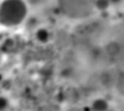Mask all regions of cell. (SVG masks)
Returning <instances> with one entry per match:
<instances>
[{
	"label": "cell",
	"mask_w": 124,
	"mask_h": 111,
	"mask_svg": "<svg viewBox=\"0 0 124 111\" xmlns=\"http://www.w3.org/2000/svg\"><path fill=\"white\" fill-rule=\"evenodd\" d=\"M28 8L24 0H3L0 2V25L15 27L23 22Z\"/></svg>",
	"instance_id": "1"
},
{
	"label": "cell",
	"mask_w": 124,
	"mask_h": 111,
	"mask_svg": "<svg viewBox=\"0 0 124 111\" xmlns=\"http://www.w3.org/2000/svg\"><path fill=\"white\" fill-rule=\"evenodd\" d=\"M62 14L68 17L79 19L91 14L95 0H59Z\"/></svg>",
	"instance_id": "2"
},
{
	"label": "cell",
	"mask_w": 124,
	"mask_h": 111,
	"mask_svg": "<svg viewBox=\"0 0 124 111\" xmlns=\"http://www.w3.org/2000/svg\"><path fill=\"white\" fill-rule=\"evenodd\" d=\"M36 40L41 43H46L50 40V33L46 28H39L35 33Z\"/></svg>",
	"instance_id": "3"
},
{
	"label": "cell",
	"mask_w": 124,
	"mask_h": 111,
	"mask_svg": "<svg viewBox=\"0 0 124 111\" xmlns=\"http://www.w3.org/2000/svg\"><path fill=\"white\" fill-rule=\"evenodd\" d=\"M108 104L107 100L103 98L95 99L91 105L92 111H108Z\"/></svg>",
	"instance_id": "4"
},
{
	"label": "cell",
	"mask_w": 124,
	"mask_h": 111,
	"mask_svg": "<svg viewBox=\"0 0 124 111\" xmlns=\"http://www.w3.org/2000/svg\"><path fill=\"white\" fill-rule=\"evenodd\" d=\"M110 5V2L108 0H95V8H97L100 11L107 10Z\"/></svg>",
	"instance_id": "5"
},
{
	"label": "cell",
	"mask_w": 124,
	"mask_h": 111,
	"mask_svg": "<svg viewBox=\"0 0 124 111\" xmlns=\"http://www.w3.org/2000/svg\"><path fill=\"white\" fill-rule=\"evenodd\" d=\"M9 105V99L4 96H0V111H8Z\"/></svg>",
	"instance_id": "6"
},
{
	"label": "cell",
	"mask_w": 124,
	"mask_h": 111,
	"mask_svg": "<svg viewBox=\"0 0 124 111\" xmlns=\"http://www.w3.org/2000/svg\"><path fill=\"white\" fill-rule=\"evenodd\" d=\"M109 2H110V4H118V3H120L122 0H108Z\"/></svg>",
	"instance_id": "7"
},
{
	"label": "cell",
	"mask_w": 124,
	"mask_h": 111,
	"mask_svg": "<svg viewBox=\"0 0 124 111\" xmlns=\"http://www.w3.org/2000/svg\"><path fill=\"white\" fill-rule=\"evenodd\" d=\"M2 79H3V75H2L1 73H0V82L2 81Z\"/></svg>",
	"instance_id": "8"
}]
</instances>
